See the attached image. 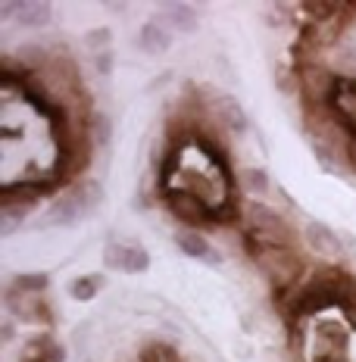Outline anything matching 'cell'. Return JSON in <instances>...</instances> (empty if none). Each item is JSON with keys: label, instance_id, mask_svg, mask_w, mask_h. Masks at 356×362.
Instances as JSON below:
<instances>
[{"label": "cell", "instance_id": "obj_17", "mask_svg": "<svg viewBox=\"0 0 356 362\" xmlns=\"http://www.w3.org/2000/svg\"><path fill=\"white\" fill-rule=\"evenodd\" d=\"M101 291H103V275H97V272H91V275H79V278H72L69 281V297L79 300V303H91Z\"/></svg>", "mask_w": 356, "mask_h": 362}, {"label": "cell", "instance_id": "obj_2", "mask_svg": "<svg viewBox=\"0 0 356 362\" xmlns=\"http://www.w3.org/2000/svg\"><path fill=\"white\" fill-rule=\"evenodd\" d=\"M101 197H103L101 181H94V178L75 181L69 191L59 194L54 200V206L47 209V222L57 225V228H69V225L81 222L85 216L94 213V206L101 203Z\"/></svg>", "mask_w": 356, "mask_h": 362}, {"label": "cell", "instance_id": "obj_19", "mask_svg": "<svg viewBox=\"0 0 356 362\" xmlns=\"http://www.w3.org/2000/svg\"><path fill=\"white\" fill-rule=\"evenodd\" d=\"M50 284V278L44 275V272H19L16 278H13L10 288L13 291H22V293H44Z\"/></svg>", "mask_w": 356, "mask_h": 362}, {"label": "cell", "instance_id": "obj_15", "mask_svg": "<svg viewBox=\"0 0 356 362\" xmlns=\"http://www.w3.org/2000/svg\"><path fill=\"white\" fill-rule=\"evenodd\" d=\"M66 359V350L63 344H57L50 334H38L25 344L22 350V362H63Z\"/></svg>", "mask_w": 356, "mask_h": 362}, {"label": "cell", "instance_id": "obj_1", "mask_svg": "<svg viewBox=\"0 0 356 362\" xmlns=\"http://www.w3.org/2000/svg\"><path fill=\"white\" fill-rule=\"evenodd\" d=\"M244 250L256 262V269L275 284L278 293L300 284V275L306 266H303L300 253L294 247H269V244H256V240H244Z\"/></svg>", "mask_w": 356, "mask_h": 362}, {"label": "cell", "instance_id": "obj_5", "mask_svg": "<svg viewBox=\"0 0 356 362\" xmlns=\"http://www.w3.org/2000/svg\"><path fill=\"white\" fill-rule=\"evenodd\" d=\"M166 206L169 213L185 225H194V228H209V225H219L216 209L209 206L207 200H200L191 191H181V187H169L166 191Z\"/></svg>", "mask_w": 356, "mask_h": 362}, {"label": "cell", "instance_id": "obj_18", "mask_svg": "<svg viewBox=\"0 0 356 362\" xmlns=\"http://www.w3.org/2000/svg\"><path fill=\"white\" fill-rule=\"evenodd\" d=\"M138 362H181L178 350L172 344H163V341H150L141 346V356Z\"/></svg>", "mask_w": 356, "mask_h": 362}, {"label": "cell", "instance_id": "obj_20", "mask_svg": "<svg viewBox=\"0 0 356 362\" xmlns=\"http://www.w3.org/2000/svg\"><path fill=\"white\" fill-rule=\"evenodd\" d=\"M81 41H85V47H88V50H94V54H107L110 44H113V28H107V25L91 28V32L81 37Z\"/></svg>", "mask_w": 356, "mask_h": 362}, {"label": "cell", "instance_id": "obj_9", "mask_svg": "<svg viewBox=\"0 0 356 362\" xmlns=\"http://www.w3.org/2000/svg\"><path fill=\"white\" fill-rule=\"evenodd\" d=\"M6 309L22 322H54V309L47 306L44 293H22V291H6L4 297Z\"/></svg>", "mask_w": 356, "mask_h": 362}, {"label": "cell", "instance_id": "obj_23", "mask_svg": "<svg viewBox=\"0 0 356 362\" xmlns=\"http://www.w3.org/2000/svg\"><path fill=\"white\" fill-rule=\"evenodd\" d=\"M94 69L101 72V75H110L113 72V54L107 50V54H97L94 57Z\"/></svg>", "mask_w": 356, "mask_h": 362}, {"label": "cell", "instance_id": "obj_21", "mask_svg": "<svg viewBox=\"0 0 356 362\" xmlns=\"http://www.w3.org/2000/svg\"><path fill=\"white\" fill-rule=\"evenodd\" d=\"M110 138H113V122H110V116H91V141L94 144H101V147H107L110 144Z\"/></svg>", "mask_w": 356, "mask_h": 362}, {"label": "cell", "instance_id": "obj_8", "mask_svg": "<svg viewBox=\"0 0 356 362\" xmlns=\"http://www.w3.org/2000/svg\"><path fill=\"white\" fill-rule=\"evenodd\" d=\"M16 16L19 25L25 28H44L54 19V6L44 0H4L0 4V19Z\"/></svg>", "mask_w": 356, "mask_h": 362}, {"label": "cell", "instance_id": "obj_22", "mask_svg": "<svg viewBox=\"0 0 356 362\" xmlns=\"http://www.w3.org/2000/svg\"><path fill=\"white\" fill-rule=\"evenodd\" d=\"M247 185L253 194H266L269 191V175L266 169H247Z\"/></svg>", "mask_w": 356, "mask_h": 362}, {"label": "cell", "instance_id": "obj_14", "mask_svg": "<svg viewBox=\"0 0 356 362\" xmlns=\"http://www.w3.org/2000/svg\"><path fill=\"white\" fill-rule=\"evenodd\" d=\"M331 110L338 112V119L347 125L350 138L356 141V78H340L335 100H331Z\"/></svg>", "mask_w": 356, "mask_h": 362}, {"label": "cell", "instance_id": "obj_4", "mask_svg": "<svg viewBox=\"0 0 356 362\" xmlns=\"http://www.w3.org/2000/svg\"><path fill=\"white\" fill-rule=\"evenodd\" d=\"M294 75H297V88L303 94V107H325V103L335 100L340 75H335L328 66L309 59V63H297Z\"/></svg>", "mask_w": 356, "mask_h": 362}, {"label": "cell", "instance_id": "obj_11", "mask_svg": "<svg viewBox=\"0 0 356 362\" xmlns=\"http://www.w3.org/2000/svg\"><path fill=\"white\" fill-rule=\"evenodd\" d=\"M160 19L176 35H197V28H200V13H197L191 4H181V0L163 4L160 6Z\"/></svg>", "mask_w": 356, "mask_h": 362}, {"label": "cell", "instance_id": "obj_12", "mask_svg": "<svg viewBox=\"0 0 356 362\" xmlns=\"http://www.w3.org/2000/svg\"><path fill=\"white\" fill-rule=\"evenodd\" d=\"M303 238H306V244L313 247L316 253L328 256V259H338V256H344V244H340V238L325 222H319V218H309L306 228H303Z\"/></svg>", "mask_w": 356, "mask_h": 362}, {"label": "cell", "instance_id": "obj_16", "mask_svg": "<svg viewBox=\"0 0 356 362\" xmlns=\"http://www.w3.org/2000/svg\"><path fill=\"white\" fill-rule=\"evenodd\" d=\"M138 44L144 54L163 57V54H169V47H172V35H169V28H163V22H144Z\"/></svg>", "mask_w": 356, "mask_h": 362}, {"label": "cell", "instance_id": "obj_10", "mask_svg": "<svg viewBox=\"0 0 356 362\" xmlns=\"http://www.w3.org/2000/svg\"><path fill=\"white\" fill-rule=\"evenodd\" d=\"M209 112H213L216 122L222 128H229L231 134H244L250 128V119H247L244 107H241L231 94H216L213 103H209Z\"/></svg>", "mask_w": 356, "mask_h": 362}, {"label": "cell", "instance_id": "obj_6", "mask_svg": "<svg viewBox=\"0 0 356 362\" xmlns=\"http://www.w3.org/2000/svg\"><path fill=\"white\" fill-rule=\"evenodd\" d=\"M347 325L335 319H325L316 325V362H344L347 353Z\"/></svg>", "mask_w": 356, "mask_h": 362}, {"label": "cell", "instance_id": "obj_7", "mask_svg": "<svg viewBox=\"0 0 356 362\" xmlns=\"http://www.w3.org/2000/svg\"><path fill=\"white\" fill-rule=\"evenodd\" d=\"M103 266L116 272H128V275H141V272L150 269V253L138 244H116V240H110L103 247Z\"/></svg>", "mask_w": 356, "mask_h": 362}, {"label": "cell", "instance_id": "obj_13", "mask_svg": "<svg viewBox=\"0 0 356 362\" xmlns=\"http://www.w3.org/2000/svg\"><path fill=\"white\" fill-rule=\"evenodd\" d=\"M176 244H178V250L185 256L203 262V266H222V256L213 250V244H209L200 231H181V235L176 238Z\"/></svg>", "mask_w": 356, "mask_h": 362}, {"label": "cell", "instance_id": "obj_3", "mask_svg": "<svg viewBox=\"0 0 356 362\" xmlns=\"http://www.w3.org/2000/svg\"><path fill=\"white\" fill-rule=\"evenodd\" d=\"M244 225H247V240L256 244H269V247H294L297 235L287 225V218H282L266 203H247L244 206Z\"/></svg>", "mask_w": 356, "mask_h": 362}]
</instances>
